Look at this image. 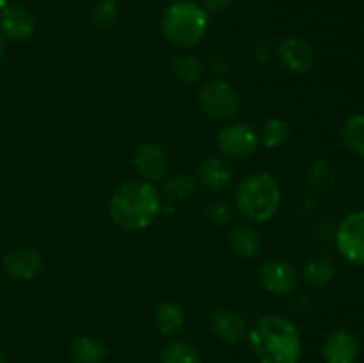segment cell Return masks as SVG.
<instances>
[{"label": "cell", "instance_id": "obj_20", "mask_svg": "<svg viewBox=\"0 0 364 363\" xmlns=\"http://www.w3.org/2000/svg\"><path fill=\"white\" fill-rule=\"evenodd\" d=\"M105 354V345L98 338L89 335L75 338L71 344V358L75 363H102Z\"/></svg>", "mask_w": 364, "mask_h": 363}, {"label": "cell", "instance_id": "obj_28", "mask_svg": "<svg viewBox=\"0 0 364 363\" xmlns=\"http://www.w3.org/2000/svg\"><path fill=\"white\" fill-rule=\"evenodd\" d=\"M272 53H274V46L269 38H259L258 41L252 45V59H255L258 64H265L267 60L272 57Z\"/></svg>", "mask_w": 364, "mask_h": 363}, {"label": "cell", "instance_id": "obj_26", "mask_svg": "<svg viewBox=\"0 0 364 363\" xmlns=\"http://www.w3.org/2000/svg\"><path fill=\"white\" fill-rule=\"evenodd\" d=\"M92 25L100 31H110L119 20V7L116 0H98L91 13Z\"/></svg>", "mask_w": 364, "mask_h": 363}, {"label": "cell", "instance_id": "obj_33", "mask_svg": "<svg viewBox=\"0 0 364 363\" xmlns=\"http://www.w3.org/2000/svg\"><path fill=\"white\" fill-rule=\"evenodd\" d=\"M0 363H7V359H6V358H4V356H2V354H0Z\"/></svg>", "mask_w": 364, "mask_h": 363}, {"label": "cell", "instance_id": "obj_1", "mask_svg": "<svg viewBox=\"0 0 364 363\" xmlns=\"http://www.w3.org/2000/svg\"><path fill=\"white\" fill-rule=\"evenodd\" d=\"M249 345L259 363H299L301 333L294 320L279 313L263 315L249 327Z\"/></svg>", "mask_w": 364, "mask_h": 363}, {"label": "cell", "instance_id": "obj_14", "mask_svg": "<svg viewBox=\"0 0 364 363\" xmlns=\"http://www.w3.org/2000/svg\"><path fill=\"white\" fill-rule=\"evenodd\" d=\"M326 363H355L359 356V342L350 331H333L322 347Z\"/></svg>", "mask_w": 364, "mask_h": 363}, {"label": "cell", "instance_id": "obj_25", "mask_svg": "<svg viewBox=\"0 0 364 363\" xmlns=\"http://www.w3.org/2000/svg\"><path fill=\"white\" fill-rule=\"evenodd\" d=\"M160 363H203L198 349L187 342L174 340L160 351Z\"/></svg>", "mask_w": 364, "mask_h": 363}, {"label": "cell", "instance_id": "obj_19", "mask_svg": "<svg viewBox=\"0 0 364 363\" xmlns=\"http://www.w3.org/2000/svg\"><path fill=\"white\" fill-rule=\"evenodd\" d=\"M171 73L183 84H198L203 77V63L192 53H178L169 63Z\"/></svg>", "mask_w": 364, "mask_h": 363}, {"label": "cell", "instance_id": "obj_12", "mask_svg": "<svg viewBox=\"0 0 364 363\" xmlns=\"http://www.w3.org/2000/svg\"><path fill=\"white\" fill-rule=\"evenodd\" d=\"M6 276L13 281H31L41 273L43 256L36 248H18L7 253L2 260Z\"/></svg>", "mask_w": 364, "mask_h": 363}, {"label": "cell", "instance_id": "obj_32", "mask_svg": "<svg viewBox=\"0 0 364 363\" xmlns=\"http://www.w3.org/2000/svg\"><path fill=\"white\" fill-rule=\"evenodd\" d=\"M6 6H7V0H0V13H2V9Z\"/></svg>", "mask_w": 364, "mask_h": 363}, {"label": "cell", "instance_id": "obj_6", "mask_svg": "<svg viewBox=\"0 0 364 363\" xmlns=\"http://www.w3.org/2000/svg\"><path fill=\"white\" fill-rule=\"evenodd\" d=\"M259 146V134L247 123L224 125L217 134V148L226 159L245 160L255 155Z\"/></svg>", "mask_w": 364, "mask_h": 363}, {"label": "cell", "instance_id": "obj_13", "mask_svg": "<svg viewBox=\"0 0 364 363\" xmlns=\"http://www.w3.org/2000/svg\"><path fill=\"white\" fill-rule=\"evenodd\" d=\"M36 20L25 7L7 4L0 13V34L11 41H27L34 36Z\"/></svg>", "mask_w": 364, "mask_h": 363}, {"label": "cell", "instance_id": "obj_30", "mask_svg": "<svg viewBox=\"0 0 364 363\" xmlns=\"http://www.w3.org/2000/svg\"><path fill=\"white\" fill-rule=\"evenodd\" d=\"M212 70H213V73H217V75H224L228 71V60L224 59L223 56H215L212 59Z\"/></svg>", "mask_w": 364, "mask_h": 363}, {"label": "cell", "instance_id": "obj_17", "mask_svg": "<svg viewBox=\"0 0 364 363\" xmlns=\"http://www.w3.org/2000/svg\"><path fill=\"white\" fill-rule=\"evenodd\" d=\"M153 322L160 333L166 337H174L183 330L185 312L178 302L164 301L156 306L155 313H153Z\"/></svg>", "mask_w": 364, "mask_h": 363}, {"label": "cell", "instance_id": "obj_22", "mask_svg": "<svg viewBox=\"0 0 364 363\" xmlns=\"http://www.w3.org/2000/svg\"><path fill=\"white\" fill-rule=\"evenodd\" d=\"M308 180L313 191L329 192L338 182V171L329 159H316L308 171Z\"/></svg>", "mask_w": 364, "mask_h": 363}, {"label": "cell", "instance_id": "obj_18", "mask_svg": "<svg viewBox=\"0 0 364 363\" xmlns=\"http://www.w3.org/2000/svg\"><path fill=\"white\" fill-rule=\"evenodd\" d=\"M302 276L313 287H326L334 278V263L329 256L315 255L302 265Z\"/></svg>", "mask_w": 364, "mask_h": 363}, {"label": "cell", "instance_id": "obj_2", "mask_svg": "<svg viewBox=\"0 0 364 363\" xmlns=\"http://www.w3.org/2000/svg\"><path fill=\"white\" fill-rule=\"evenodd\" d=\"M162 212V198L149 182L135 178L121 184L110 196L109 216L124 231H142Z\"/></svg>", "mask_w": 364, "mask_h": 363}, {"label": "cell", "instance_id": "obj_29", "mask_svg": "<svg viewBox=\"0 0 364 363\" xmlns=\"http://www.w3.org/2000/svg\"><path fill=\"white\" fill-rule=\"evenodd\" d=\"M235 4V0H205L203 7H205L208 13H224V11L230 9Z\"/></svg>", "mask_w": 364, "mask_h": 363}, {"label": "cell", "instance_id": "obj_5", "mask_svg": "<svg viewBox=\"0 0 364 363\" xmlns=\"http://www.w3.org/2000/svg\"><path fill=\"white\" fill-rule=\"evenodd\" d=\"M198 103L203 114L215 121L233 120L240 110V96L224 78L205 82L198 93Z\"/></svg>", "mask_w": 364, "mask_h": 363}, {"label": "cell", "instance_id": "obj_4", "mask_svg": "<svg viewBox=\"0 0 364 363\" xmlns=\"http://www.w3.org/2000/svg\"><path fill=\"white\" fill-rule=\"evenodd\" d=\"M283 201L281 185L272 174L252 173L238 184L235 203L238 212L252 223H267L279 210Z\"/></svg>", "mask_w": 364, "mask_h": 363}, {"label": "cell", "instance_id": "obj_24", "mask_svg": "<svg viewBox=\"0 0 364 363\" xmlns=\"http://www.w3.org/2000/svg\"><path fill=\"white\" fill-rule=\"evenodd\" d=\"M341 141L354 155L364 157V114H354L341 125Z\"/></svg>", "mask_w": 364, "mask_h": 363}, {"label": "cell", "instance_id": "obj_27", "mask_svg": "<svg viewBox=\"0 0 364 363\" xmlns=\"http://www.w3.org/2000/svg\"><path fill=\"white\" fill-rule=\"evenodd\" d=\"M233 206L226 201H215L206 209L205 217L210 224L213 226H226L233 221Z\"/></svg>", "mask_w": 364, "mask_h": 363}, {"label": "cell", "instance_id": "obj_31", "mask_svg": "<svg viewBox=\"0 0 364 363\" xmlns=\"http://www.w3.org/2000/svg\"><path fill=\"white\" fill-rule=\"evenodd\" d=\"M4 53H6V43H4L2 34H0V60L4 59Z\"/></svg>", "mask_w": 364, "mask_h": 363}, {"label": "cell", "instance_id": "obj_11", "mask_svg": "<svg viewBox=\"0 0 364 363\" xmlns=\"http://www.w3.org/2000/svg\"><path fill=\"white\" fill-rule=\"evenodd\" d=\"M208 327L213 337L224 344H240L249 335V322L240 312L233 308H217L208 319Z\"/></svg>", "mask_w": 364, "mask_h": 363}, {"label": "cell", "instance_id": "obj_8", "mask_svg": "<svg viewBox=\"0 0 364 363\" xmlns=\"http://www.w3.org/2000/svg\"><path fill=\"white\" fill-rule=\"evenodd\" d=\"M297 269L283 258H270L259 265L258 281L263 290L274 295H288L297 287Z\"/></svg>", "mask_w": 364, "mask_h": 363}, {"label": "cell", "instance_id": "obj_16", "mask_svg": "<svg viewBox=\"0 0 364 363\" xmlns=\"http://www.w3.org/2000/svg\"><path fill=\"white\" fill-rule=\"evenodd\" d=\"M228 241L233 253H237L242 258H255L259 255L263 246L259 231L247 223L235 224L228 235Z\"/></svg>", "mask_w": 364, "mask_h": 363}, {"label": "cell", "instance_id": "obj_3", "mask_svg": "<svg viewBox=\"0 0 364 363\" xmlns=\"http://www.w3.org/2000/svg\"><path fill=\"white\" fill-rule=\"evenodd\" d=\"M162 34L178 50H192L203 41L210 13L194 0H176L162 14Z\"/></svg>", "mask_w": 364, "mask_h": 363}, {"label": "cell", "instance_id": "obj_15", "mask_svg": "<svg viewBox=\"0 0 364 363\" xmlns=\"http://www.w3.org/2000/svg\"><path fill=\"white\" fill-rule=\"evenodd\" d=\"M198 178L201 182L203 187H206L208 191L219 192L223 189L230 187L231 182H233L235 173L233 167L226 162L224 159L219 157H210V159L203 160L201 166H199Z\"/></svg>", "mask_w": 364, "mask_h": 363}, {"label": "cell", "instance_id": "obj_7", "mask_svg": "<svg viewBox=\"0 0 364 363\" xmlns=\"http://www.w3.org/2000/svg\"><path fill=\"white\" fill-rule=\"evenodd\" d=\"M336 246L348 262L364 267V210L348 214L338 224Z\"/></svg>", "mask_w": 364, "mask_h": 363}, {"label": "cell", "instance_id": "obj_21", "mask_svg": "<svg viewBox=\"0 0 364 363\" xmlns=\"http://www.w3.org/2000/svg\"><path fill=\"white\" fill-rule=\"evenodd\" d=\"M291 137V127L283 117H270L265 121L259 134V144L265 146L267 149L283 148Z\"/></svg>", "mask_w": 364, "mask_h": 363}, {"label": "cell", "instance_id": "obj_23", "mask_svg": "<svg viewBox=\"0 0 364 363\" xmlns=\"http://www.w3.org/2000/svg\"><path fill=\"white\" fill-rule=\"evenodd\" d=\"M196 191V178L188 173H176L164 182V194L167 201L181 203L191 199Z\"/></svg>", "mask_w": 364, "mask_h": 363}, {"label": "cell", "instance_id": "obj_9", "mask_svg": "<svg viewBox=\"0 0 364 363\" xmlns=\"http://www.w3.org/2000/svg\"><path fill=\"white\" fill-rule=\"evenodd\" d=\"M281 64L294 75H304L313 68L315 52L311 43L297 34L284 36L276 48Z\"/></svg>", "mask_w": 364, "mask_h": 363}, {"label": "cell", "instance_id": "obj_10", "mask_svg": "<svg viewBox=\"0 0 364 363\" xmlns=\"http://www.w3.org/2000/svg\"><path fill=\"white\" fill-rule=\"evenodd\" d=\"M134 167L141 180L155 184L167 178L169 173V157L156 142H142L134 153Z\"/></svg>", "mask_w": 364, "mask_h": 363}]
</instances>
